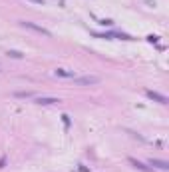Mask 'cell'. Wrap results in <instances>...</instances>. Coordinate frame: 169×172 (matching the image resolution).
<instances>
[{"instance_id": "1", "label": "cell", "mask_w": 169, "mask_h": 172, "mask_svg": "<svg viewBox=\"0 0 169 172\" xmlns=\"http://www.w3.org/2000/svg\"><path fill=\"white\" fill-rule=\"evenodd\" d=\"M20 26L22 28H28L32 32H36V34H40V36H44V38H52V32L44 28V26H40V24H36V22H30V20H20Z\"/></svg>"}, {"instance_id": "2", "label": "cell", "mask_w": 169, "mask_h": 172, "mask_svg": "<svg viewBox=\"0 0 169 172\" xmlns=\"http://www.w3.org/2000/svg\"><path fill=\"white\" fill-rule=\"evenodd\" d=\"M74 84L76 86H96L102 82L100 76H96V74H86V76H74Z\"/></svg>"}, {"instance_id": "3", "label": "cell", "mask_w": 169, "mask_h": 172, "mask_svg": "<svg viewBox=\"0 0 169 172\" xmlns=\"http://www.w3.org/2000/svg\"><path fill=\"white\" fill-rule=\"evenodd\" d=\"M36 104H40V106H52V104H60V98H56V96H36L34 98Z\"/></svg>"}, {"instance_id": "4", "label": "cell", "mask_w": 169, "mask_h": 172, "mask_svg": "<svg viewBox=\"0 0 169 172\" xmlns=\"http://www.w3.org/2000/svg\"><path fill=\"white\" fill-rule=\"evenodd\" d=\"M145 96H147L149 100L157 102V104H163V106H165L167 102H169L167 96H163V94H159V92H155V90H145Z\"/></svg>"}, {"instance_id": "5", "label": "cell", "mask_w": 169, "mask_h": 172, "mask_svg": "<svg viewBox=\"0 0 169 172\" xmlns=\"http://www.w3.org/2000/svg\"><path fill=\"white\" fill-rule=\"evenodd\" d=\"M127 162L132 164L133 168L141 170V172H153V168H151V166H147V164H143V162H141V160H135V158H132V156L127 158Z\"/></svg>"}, {"instance_id": "6", "label": "cell", "mask_w": 169, "mask_h": 172, "mask_svg": "<svg viewBox=\"0 0 169 172\" xmlns=\"http://www.w3.org/2000/svg\"><path fill=\"white\" fill-rule=\"evenodd\" d=\"M54 76H58V78H74L76 72L68 70V68H56V70H54Z\"/></svg>"}, {"instance_id": "7", "label": "cell", "mask_w": 169, "mask_h": 172, "mask_svg": "<svg viewBox=\"0 0 169 172\" xmlns=\"http://www.w3.org/2000/svg\"><path fill=\"white\" fill-rule=\"evenodd\" d=\"M149 166L151 168H159V170H169V164L165 162V160H159V158H151Z\"/></svg>"}, {"instance_id": "8", "label": "cell", "mask_w": 169, "mask_h": 172, "mask_svg": "<svg viewBox=\"0 0 169 172\" xmlns=\"http://www.w3.org/2000/svg\"><path fill=\"white\" fill-rule=\"evenodd\" d=\"M6 56L8 58H14V60H24V52H20V50H8L6 52Z\"/></svg>"}, {"instance_id": "9", "label": "cell", "mask_w": 169, "mask_h": 172, "mask_svg": "<svg viewBox=\"0 0 169 172\" xmlns=\"http://www.w3.org/2000/svg\"><path fill=\"white\" fill-rule=\"evenodd\" d=\"M14 98H36V94L32 92V90H26V92H14Z\"/></svg>"}, {"instance_id": "10", "label": "cell", "mask_w": 169, "mask_h": 172, "mask_svg": "<svg viewBox=\"0 0 169 172\" xmlns=\"http://www.w3.org/2000/svg\"><path fill=\"white\" fill-rule=\"evenodd\" d=\"M97 24H102V26H113V20H110V18H102V20H97Z\"/></svg>"}, {"instance_id": "11", "label": "cell", "mask_w": 169, "mask_h": 172, "mask_svg": "<svg viewBox=\"0 0 169 172\" xmlns=\"http://www.w3.org/2000/svg\"><path fill=\"white\" fill-rule=\"evenodd\" d=\"M62 122H64V126H66V128H70V124H72V120H70L68 114H62Z\"/></svg>"}, {"instance_id": "12", "label": "cell", "mask_w": 169, "mask_h": 172, "mask_svg": "<svg viewBox=\"0 0 169 172\" xmlns=\"http://www.w3.org/2000/svg\"><path fill=\"white\" fill-rule=\"evenodd\" d=\"M147 42H153V44H157V42H159V36H155V34H149V36H147Z\"/></svg>"}, {"instance_id": "13", "label": "cell", "mask_w": 169, "mask_h": 172, "mask_svg": "<svg viewBox=\"0 0 169 172\" xmlns=\"http://www.w3.org/2000/svg\"><path fill=\"white\" fill-rule=\"evenodd\" d=\"M30 2H34V4H40V6H44V4H46V0H30Z\"/></svg>"}, {"instance_id": "14", "label": "cell", "mask_w": 169, "mask_h": 172, "mask_svg": "<svg viewBox=\"0 0 169 172\" xmlns=\"http://www.w3.org/2000/svg\"><path fill=\"white\" fill-rule=\"evenodd\" d=\"M4 166H6V156L0 158V168H4Z\"/></svg>"}, {"instance_id": "15", "label": "cell", "mask_w": 169, "mask_h": 172, "mask_svg": "<svg viewBox=\"0 0 169 172\" xmlns=\"http://www.w3.org/2000/svg\"><path fill=\"white\" fill-rule=\"evenodd\" d=\"M80 172H90L88 166H84V164H80Z\"/></svg>"}, {"instance_id": "16", "label": "cell", "mask_w": 169, "mask_h": 172, "mask_svg": "<svg viewBox=\"0 0 169 172\" xmlns=\"http://www.w3.org/2000/svg\"><path fill=\"white\" fill-rule=\"evenodd\" d=\"M0 66H2V62H0Z\"/></svg>"}]
</instances>
